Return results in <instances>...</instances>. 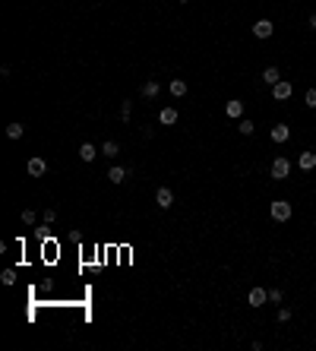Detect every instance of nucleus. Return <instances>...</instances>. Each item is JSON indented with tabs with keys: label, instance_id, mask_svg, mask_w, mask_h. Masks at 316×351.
Returning <instances> with one entry per match:
<instances>
[{
	"label": "nucleus",
	"instance_id": "5",
	"mask_svg": "<svg viewBox=\"0 0 316 351\" xmlns=\"http://www.w3.org/2000/svg\"><path fill=\"white\" fill-rule=\"evenodd\" d=\"M272 98L275 101H288L291 98V83H288V79H278V83L272 86Z\"/></svg>",
	"mask_w": 316,
	"mask_h": 351
},
{
	"label": "nucleus",
	"instance_id": "2",
	"mask_svg": "<svg viewBox=\"0 0 316 351\" xmlns=\"http://www.w3.org/2000/svg\"><path fill=\"white\" fill-rule=\"evenodd\" d=\"M269 212H272L275 221H288V219H291V202H288V199H275Z\"/></svg>",
	"mask_w": 316,
	"mask_h": 351
},
{
	"label": "nucleus",
	"instance_id": "3",
	"mask_svg": "<svg viewBox=\"0 0 316 351\" xmlns=\"http://www.w3.org/2000/svg\"><path fill=\"white\" fill-rule=\"evenodd\" d=\"M247 304H250L253 310H259L263 304H269V291H266V288H250V294H247Z\"/></svg>",
	"mask_w": 316,
	"mask_h": 351
},
{
	"label": "nucleus",
	"instance_id": "9",
	"mask_svg": "<svg viewBox=\"0 0 316 351\" xmlns=\"http://www.w3.org/2000/svg\"><path fill=\"white\" fill-rule=\"evenodd\" d=\"M297 168L300 171H313L316 168V152H300L297 155Z\"/></svg>",
	"mask_w": 316,
	"mask_h": 351
},
{
	"label": "nucleus",
	"instance_id": "21",
	"mask_svg": "<svg viewBox=\"0 0 316 351\" xmlns=\"http://www.w3.org/2000/svg\"><path fill=\"white\" fill-rule=\"evenodd\" d=\"M0 282H3V285H16V269H3Z\"/></svg>",
	"mask_w": 316,
	"mask_h": 351
},
{
	"label": "nucleus",
	"instance_id": "8",
	"mask_svg": "<svg viewBox=\"0 0 316 351\" xmlns=\"http://www.w3.org/2000/svg\"><path fill=\"white\" fill-rule=\"evenodd\" d=\"M225 114H228V117H234V120H240V117H244V101H240V98H231V101L225 105Z\"/></svg>",
	"mask_w": 316,
	"mask_h": 351
},
{
	"label": "nucleus",
	"instance_id": "18",
	"mask_svg": "<svg viewBox=\"0 0 316 351\" xmlns=\"http://www.w3.org/2000/svg\"><path fill=\"white\" fill-rule=\"evenodd\" d=\"M95 146H92V143H83V146H79V158H83V161H95Z\"/></svg>",
	"mask_w": 316,
	"mask_h": 351
},
{
	"label": "nucleus",
	"instance_id": "7",
	"mask_svg": "<svg viewBox=\"0 0 316 351\" xmlns=\"http://www.w3.org/2000/svg\"><path fill=\"white\" fill-rule=\"evenodd\" d=\"M25 168H29V174H32V177H42V174L48 171V161H44L42 155H35V158H29V165H25Z\"/></svg>",
	"mask_w": 316,
	"mask_h": 351
},
{
	"label": "nucleus",
	"instance_id": "24",
	"mask_svg": "<svg viewBox=\"0 0 316 351\" xmlns=\"http://www.w3.org/2000/svg\"><path fill=\"white\" fill-rule=\"evenodd\" d=\"M304 105H307V108H316V89H307V95H304Z\"/></svg>",
	"mask_w": 316,
	"mask_h": 351
},
{
	"label": "nucleus",
	"instance_id": "19",
	"mask_svg": "<svg viewBox=\"0 0 316 351\" xmlns=\"http://www.w3.org/2000/svg\"><path fill=\"white\" fill-rule=\"evenodd\" d=\"M171 95L174 98H184L187 95V83H184V79H171Z\"/></svg>",
	"mask_w": 316,
	"mask_h": 351
},
{
	"label": "nucleus",
	"instance_id": "10",
	"mask_svg": "<svg viewBox=\"0 0 316 351\" xmlns=\"http://www.w3.org/2000/svg\"><path fill=\"white\" fill-rule=\"evenodd\" d=\"M126 174H130V168H124V165H114L111 171H107V180H111V184H124V180H126Z\"/></svg>",
	"mask_w": 316,
	"mask_h": 351
},
{
	"label": "nucleus",
	"instance_id": "28",
	"mask_svg": "<svg viewBox=\"0 0 316 351\" xmlns=\"http://www.w3.org/2000/svg\"><path fill=\"white\" fill-rule=\"evenodd\" d=\"M177 3H190V0H177Z\"/></svg>",
	"mask_w": 316,
	"mask_h": 351
},
{
	"label": "nucleus",
	"instance_id": "12",
	"mask_svg": "<svg viewBox=\"0 0 316 351\" xmlns=\"http://www.w3.org/2000/svg\"><path fill=\"white\" fill-rule=\"evenodd\" d=\"M139 92H143V98H155L158 92H161L158 79H146V83H143V89H139Z\"/></svg>",
	"mask_w": 316,
	"mask_h": 351
},
{
	"label": "nucleus",
	"instance_id": "22",
	"mask_svg": "<svg viewBox=\"0 0 316 351\" xmlns=\"http://www.w3.org/2000/svg\"><path fill=\"white\" fill-rule=\"evenodd\" d=\"M35 221H38L35 209H22V225H35Z\"/></svg>",
	"mask_w": 316,
	"mask_h": 351
},
{
	"label": "nucleus",
	"instance_id": "16",
	"mask_svg": "<svg viewBox=\"0 0 316 351\" xmlns=\"http://www.w3.org/2000/svg\"><path fill=\"white\" fill-rule=\"evenodd\" d=\"M22 136H25L22 124H6V139H22Z\"/></svg>",
	"mask_w": 316,
	"mask_h": 351
},
{
	"label": "nucleus",
	"instance_id": "23",
	"mask_svg": "<svg viewBox=\"0 0 316 351\" xmlns=\"http://www.w3.org/2000/svg\"><path fill=\"white\" fill-rule=\"evenodd\" d=\"M281 301H285L281 288H269V304H281Z\"/></svg>",
	"mask_w": 316,
	"mask_h": 351
},
{
	"label": "nucleus",
	"instance_id": "14",
	"mask_svg": "<svg viewBox=\"0 0 316 351\" xmlns=\"http://www.w3.org/2000/svg\"><path fill=\"white\" fill-rule=\"evenodd\" d=\"M117 152H120V146L114 143V139H105V143H102V155H105V158H117Z\"/></svg>",
	"mask_w": 316,
	"mask_h": 351
},
{
	"label": "nucleus",
	"instance_id": "20",
	"mask_svg": "<svg viewBox=\"0 0 316 351\" xmlns=\"http://www.w3.org/2000/svg\"><path fill=\"white\" fill-rule=\"evenodd\" d=\"M130 114H133V101H120V120H130Z\"/></svg>",
	"mask_w": 316,
	"mask_h": 351
},
{
	"label": "nucleus",
	"instance_id": "13",
	"mask_svg": "<svg viewBox=\"0 0 316 351\" xmlns=\"http://www.w3.org/2000/svg\"><path fill=\"white\" fill-rule=\"evenodd\" d=\"M158 120L165 127H171V124H177V111H174V108H161V114H158Z\"/></svg>",
	"mask_w": 316,
	"mask_h": 351
},
{
	"label": "nucleus",
	"instance_id": "26",
	"mask_svg": "<svg viewBox=\"0 0 316 351\" xmlns=\"http://www.w3.org/2000/svg\"><path fill=\"white\" fill-rule=\"evenodd\" d=\"M54 219H57V212H54V209H44V225H51Z\"/></svg>",
	"mask_w": 316,
	"mask_h": 351
},
{
	"label": "nucleus",
	"instance_id": "4",
	"mask_svg": "<svg viewBox=\"0 0 316 351\" xmlns=\"http://www.w3.org/2000/svg\"><path fill=\"white\" fill-rule=\"evenodd\" d=\"M272 32H275L272 19H256V22H253V35L256 38H272Z\"/></svg>",
	"mask_w": 316,
	"mask_h": 351
},
{
	"label": "nucleus",
	"instance_id": "1",
	"mask_svg": "<svg viewBox=\"0 0 316 351\" xmlns=\"http://www.w3.org/2000/svg\"><path fill=\"white\" fill-rule=\"evenodd\" d=\"M269 174H272V180H285L288 174H291V161H288L285 155L272 158V168H269Z\"/></svg>",
	"mask_w": 316,
	"mask_h": 351
},
{
	"label": "nucleus",
	"instance_id": "11",
	"mask_svg": "<svg viewBox=\"0 0 316 351\" xmlns=\"http://www.w3.org/2000/svg\"><path fill=\"white\" fill-rule=\"evenodd\" d=\"M288 136H291V130H288L285 124H275V127H272V143L281 146V143H288Z\"/></svg>",
	"mask_w": 316,
	"mask_h": 351
},
{
	"label": "nucleus",
	"instance_id": "15",
	"mask_svg": "<svg viewBox=\"0 0 316 351\" xmlns=\"http://www.w3.org/2000/svg\"><path fill=\"white\" fill-rule=\"evenodd\" d=\"M253 130H256V124H253L250 117H240V120H237V133H244V136H253Z\"/></svg>",
	"mask_w": 316,
	"mask_h": 351
},
{
	"label": "nucleus",
	"instance_id": "27",
	"mask_svg": "<svg viewBox=\"0 0 316 351\" xmlns=\"http://www.w3.org/2000/svg\"><path fill=\"white\" fill-rule=\"evenodd\" d=\"M307 25H310V32H316V13H310V19H307Z\"/></svg>",
	"mask_w": 316,
	"mask_h": 351
},
{
	"label": "nucleus",
	"instance_id": "6",
	"mask_svg": "<svg viewBox=\"0 0 316 351\" xmlns=\"http://www.w3.org/2000/svg\"><path fill=\"white\" fill-rule=\"evenodd\" d=\"M155 206H158V209H171V206H174V193H171V187H158V193H155Z\"/></svg>",
	"mask_w": 316,
	"mask_h": 351
},
{
	"label": "nucleus",
	"instance_id": "17",
	"mask_svg": "<svg viewBox=\"0 0 316 351\" xmlns=\"http://www.w3.org/2000/svg\"><path fill=\"white\" fill-rule=\"evenodd\" d=\"M281 79V73H278V66H266L263 70V83H269V86H275Z\"/></svg>",
	"mask_w": 316,
	"mask_h": 351
},
{
	"label": "nucleus",
	"instance_id": "25",
	"mask_svg": "<svg viewBox=\"0 0 316 351\" xmlns=\"http://www.w3.org/2000/svg\"><path fill=\"white\" fill-rule=\"evenodd\" d=\"M288 320H291V310H288V307H278V323H288Z\"/></svg>",
	"mask_w": 316,
	"mask_h": 351
}]
</instances>
